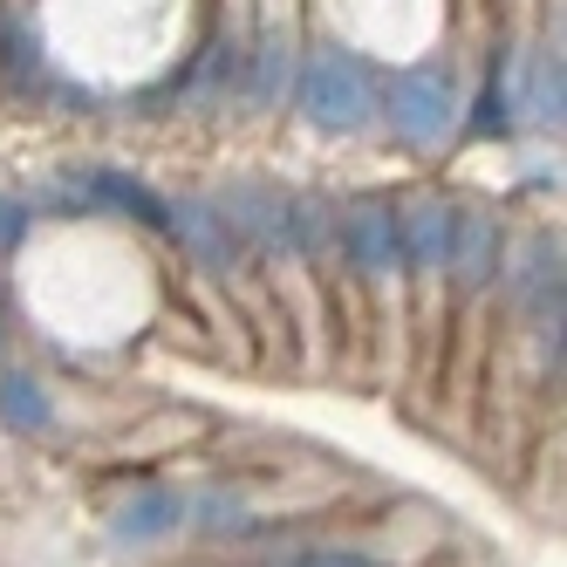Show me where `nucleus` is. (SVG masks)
Instances as JSON below:
<instances>
[{
  "label": "nucleus",
  "instance_id": "obj_1",
  "mask_svg": "<svg viewBox=\"0 0 567 567\" xmlns=\"http://www.w3.org/2000/svg\"><path fill=\"white\" fill-rule=\"evenodd\" d=\"M458 116H465V69L452 49L377 75V124H390L403 151H417V157L444 151L458 137Z\"/></svg>",
  "mask_w": 567,
  "mask_h": 567
},
{
  "label": "nucleus",
  "instance_id": "obj_2",
  "mask_svg": "<svg viewBox=\"0 0 567 567\" xmlns=\"http://www.w3.org/2000/svg\"><path fill=\"white\" fill-rule=\"evenodd\" d=\"M288 103L308 116V131H321V137H362L377 124V69H370V55H355L349 42L308 34Z\"/></svg>",
  "mask_w": 567,
  "mask_h": 567
},
{
  "label": "nucleus",
  "instance_id": "obj_3",
  "mask_svg": "<svg viewBox=\"0 0 567 567\" xmlns=\"http://www.w3.org/2000/svg\"><path fill=\"white\" fill-rule=\"evenodd\" d=\"M396 226H403V295H411L417 329L437 336L444 308H452L458 198L452 192H411V198H396Z\"/></svg>",
  "mask_w": 567,
  "mask_h": 567
},
{
  "label": "nucleus",
  "instance_id": "obj_4",
  "mask_svg": "<svg viewBox=\"0 0 567 567\" xmlns=\"http://www.w3.org/2000/svg\"><path fill=\"white\" fill-rule=\"evenodd\" d=\"M336 254L377 308H396V315L411 308V295H403V226L390 192H362L349 206H336Z\"/></svg>",
  "mask_w": 567,
  "mask_h": 567
},
{
  "label": "nucleus",
  "instance_id": "obj_5",
  "mask_svg": "<svg viewBox=\"0 0 567 567\" xmlns=\"http://www.w3.org/2000/svg\"><path fill=\"white\" fill-rule=\"evenodd\" d=\"M165 239L198 267V274H213V280H239L247 274V247L233 239V226L219 219V206L206 192H178L165 198Z\"/></svg>",
  "mask_w": 567,
  "mask_h": 567
},
{
  "label": "nucleus",
  "instance_id": "obj_6",
  "mask_svg": "<svg viewBox=\"0 0 567 567\" xmlns=\"http://www.w3.org/2000/svg\"><path fill=\"white\" fill-rule=\"evenodd\" d=\"M499 267H506V226L485 206H458V247H452V308L478 315L499 295Z\"/></svg>",
  "mask_w": 567,
  "mask_h": 567
},
{
  "label": "nucleus",
  "instance_id": "obj_7",
  "mask_svg": "<svg viewBox=\"0 0 567 567\" xmlns=\"http://www.w3.org/2000/svg\"><path fill=\"white\" fill-rule=\"evenodd\" d=\"M178 534H185V493H178L172 478L137 485V493H124V499H116V513H110V540L116 547H137V554L172 547Z\"/></svg>",
  "mask_w": 567,
  "mask_h": 567
},
{
  "label": "nucleus",
  "instance_id": "obj_8",
  "mask_svg": "<svg viewBox=\"0 0 567 567\" xmlns=\"http://www.w3.org/2000/svg\"><path fill=\"white\" fill-rule=\"evenodd\" d=\"M185 526H198L206 540H260V534H267L260 506L239 493V485H206V493H185Z\"/></svg>",
  "mask_w": 567,
  "mask_h": 567
},
{
  "label": "nucleus",
  "instance_id": "obj_9",
  "mask_svg": "<svg viewBox=\"0 0 567 567\" xmlns=\"http://www.w3.org/2000/svg\"><path fill=\"white\" fill-rule=\"evenodd\" d=\"M0 424H8L14 437H49L55 431V396H49V383L0 362Z\"/></svg>",
  "mask_w": 567,
  "mask_h": 567
},
{
  "label": "nucleus",
  "instance_id": "obj_10",
  "mask_svg": "<svg viewBox=\"0 0 567 567\" xmlns=\"http://www.w3.org/2000/svg\"><path fill=\"white\" fill-rule=\"evenodd\" d=\"M267 567H390V560L370 554V547H355V540H295V547H280Z\"/></svg>",
  "mask_w": 567,
  "mask_h": 567
},
{
  "label": "nucleus",
  "instance_id": "obj_11",
  "mask_svg": "<svg viewBox=\"0 0 567 567\" xmlns=\"http://www.w3.org/2000/svg\"><path fill=\"white\" fill-rule=\"evenodd\" d=\"M34 233V206L21 192H0V260L8 254H21V239Z\"/></svg>",
  "mask_w": 567,
  "mask_h": 567
},
{
  "label": "nucleus",
  "instance_id": "obj_12",
  "mask_svg": "<svg viewBox=\"0 0 567 567\" xmlns=\"http://www.w3.org/2000/svg\"><path fill=\"white\" fill-rule=\"evenodd\" d=\"M0 362H8V315H0Z\"/></svg>",
  "mask_w": 567,
  "mask_h": 567
}]
</instances>
